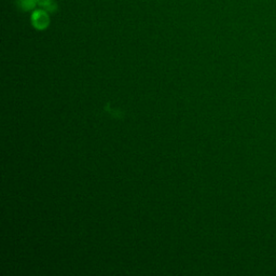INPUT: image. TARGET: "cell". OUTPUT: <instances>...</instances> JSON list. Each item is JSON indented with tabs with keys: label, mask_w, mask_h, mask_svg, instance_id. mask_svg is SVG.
I'll return each instance as SVG.
<instances>
[{
	"label": "cell",
	"mask_w": 276,
	"mask_h": 276,
	"mask_svg": "<svg viewBox=\"0 0 276 276\" xmlns=\"http://www.w3.org/2000/svg\"><path fill=\"white\" fill-rule=\"evenodd\" d=\"M16 6L23 11H30L35 9L38 4L37 0H16Z\"/></svg>",
	"instance_id": "3957f363"
},
{
	"label": "cell",
	"mask_w": 276,
	"mask_h": 276,
	"mask_svg": "<svg viewBox=\"0 0 276 276\" xmlns=\"http://www.w3.org/2000/svg\"><path fill=\"white\" fill-rule=\"evenodd\" d=\"M31 23H32V26L38 30H44L48 28V26L50 25L49 12L44 9L35 10L31 14Z\"/></svg>",
	"instance_id": "6da1fadb"
},
{
	"label": "cell",
	"mask_w": 276,
	"mask_h": 276,
	"mask_svg": "<svg viewBox=\"0 0 276 276\" xmlns=\"http://www.w3.org/2000/svg\"><path fill=\"white\" fill-rule=\"evenodd\" d=\"M38 6L49 13H54L57 10L56 0H37Z\"/></svg>",
	"instance_id": "7a4b0ae2"
}]
</instances>
